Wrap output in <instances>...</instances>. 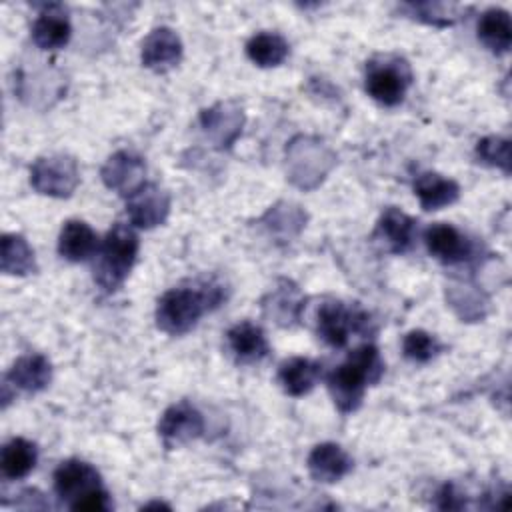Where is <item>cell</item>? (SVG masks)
<instances>
[{"label":"cell","mask_w":512,"mask_h":512,"mask_svg":"<svg viewBox=\"0 0 512 512\" xmlns=\"http://www.w3.org/2000/svg\"><path fill=\"white\" fill-rule=\"evenodd\" d=\"M0 266H2L4 274H14V276H26L36 270L34 252L22 236H18V234L2 236Z\"/></svg>","instance_id":"603a6c76"},{"label":"cell","mask_w":512,"mask_h":512,"mask_svg":"<svg viewBox=\"0 0 512 512\" xmlns=\"http://www.w3.org/2000/svg\"><path fill=\"white\" fill-rule=\"evenodd\" d=\"M36 446L24 438H12L4 444L0 454V468L2 474L10 480H18L28 476L36 466Z\"/></svg>","instance_id":"7402d4cb"},{"label":"cell","mask_w":512,"mask_h":512,"mask_svg":"<svg viewBox=\"0 0 512 512\" xmlns=\"http://www.w3.org/2000/svg\"><path fill=\"white\" fill-rule=\"evenodd\" d=\"M98 252L96 232L82 220H68L58 236V254L68 262H84Z\"/></svg>","instance_id":"e0dca14e"},{"label":"cell","mask_w":512,"mask_h":512,"mask_svg":"<svg viewBox=\"0 0 512 512\" xmlns=\"http://www.w3.org/2000/svg\"><path fill=\"white\" fill-rule=\"evenodd\" d=\"M476 154L484 164L502 168L506 174L510 172V142L506 138H500V136L482 138L476 146Z\"/></svg>","instance_id":"484cf974"},{"label":"cell","mask_w":512,"mask_h":512,"mask_svg":"<svg viewBox=\"0 0 512 512\" xmlns=\"http://www.w3.org/2000/svg\"><path fill=\"white\" fill-rule=\"evenodd\" d=\"M412 74L404 60L384 56L366 66V92L384 106H396L404 100Z\"/></svg>","instance_id":"277c9868"},{"label":"cell","mask_w":512,"mask_h":512,"mask_svg":"<svg viewBox=\"0 0 512 512\" xmlns=\"http://www.w3.org/2000/svg\"><path fill=\"white\" fill-rule=\"evenodd\" d=\"M424 242L428 252L444 264L464 262L472 254L470 240L452 224H444V222L432 224L424 232Z\"/></svg>","instance_id":"8fae6325"},{"label":"cell","mask_w":512,"mask_h":512,"mask_svg":"<svg viewBox=\"0 0 512 512\" xmlns=\"http://www.w3.org/2000/svg\"><path fill=\"white\" fill-rule=\"evenodd\" d=\"M366 322H368L366 314L352 312L342 302H336V300H328L320 304L316 312L318 336L334 348L346 346L350 330H360L362 324Z\"/></svg>","instance_id":"52a82bcc"},{"label":"cell","mask_w":512,"mask_h":512,"mask_svg":"<svg viewBox=\"0 0 512 512\" xmlns=\"http://www.w3.org/2000/svg\"><path fill=\"white\" fill-rule=\"evenodd\" d=\"M96 254L98 260L94 266V280L100 288L112 292L124 284L136 262L138 236L128 224L116 222L108 230Z\"/></svg>","instance_id":"3957f363"},{"label":"cell","mask_w":512,"mask_h":512,"mask_svg":"<svg viewBox=\"0 0 512 512\" xmlns=\"http://www.w3.org/2000/svg\"><path fill=\"white\" fill-rule=\"evenodd\" d=\"M78 164L64 154H50L38 158L30 168V184L34 190L54 198H66L78 186Z\"/></svg>","instance_id":"5b68a950"},{"label":"cell","mask_w":512,"mask_h":512,"mask_svg":"<svg viewBox=\"0 0 512 512\" xmlns=\"http://www.w3.org/2000/svg\"><path fill=\"white\" fill-rule=\"evenodd\" d=\"M438 506L442 510H458L466 506V498L462 496V492L456 490L454 484H444L438 492Z\"/></svg>","instance_id":"83f0119b"},{"label":"cell","mask_w":512,"mask_h":512,"mask_svg":"<svg viewBox=\"0 0 512 512\" xmlns=\"http://www.w3.org/2000/svg\"><path fill=\"white\" fill-rule=\"evenodd\" d=\"M102 488L100 474L88 462L82 460H66L54 472V490L62 502L70 508L82 500L84 496Z\"/></svg>","instance_id":"8992f818"},{"label":"cell","mask_w":512,"mask_h":512,"mask_svg":"<svg viewBox=\"0 0 512 512\" xmlns=\"http://www.w3.org/2000/svg\"><path fill=\"white\" fill-rule=\"evenodd\" d=\"M226 344L230 354L240 364H254L266 358L268 340L260 326L252 322H238L226 332Z\"/></svg>","instance_id":"5bb4252c"},{"label":"cell","mask_w":512,"mask_h":512,"mask_svg":"<svg viewBox=\"0 0 512 512\" xmlns=\"http://www.w3.org/2000/svg\"><path fill=\"white\" fill-rule=\"evenodd\" d=\"M414 194L424 210H440L458 200L460 186L436 172H424L414 182Z\"/></svg>","instance_id":"ac0fdd59"},{"label":"cell","mask_w":512,"mask_h":512,"mask_svg":"<svg viewBox=\"0 0 512 512\" xmlns=\"http://www.w3.org/2000/svg\"><path fill=\"white\" fill-rule=\"evenodd\" d=\"M224 298L222 286L214 282L178 286L164 292L156 306V324L162 332L178 336L188 332L196 322Z\"/></svg>","instance_id":"6da1fadb"},{"label":"cell","mask_w":512,"mask_h":512,"mask_svg":"<svg viewBox=\"0 0 512 512\" xmlns=\"http://www.w3.org/2000/svg\"><path fill=\"white\" fill-rule=\"evenodd\" d=\"M320 376V366L310 358H288L278 368V382L290 396L308 394Z\"/></svg>","instance_id":"ffe728a7"},{"label":"cell","mask_w":512,"mask_h":512,"mask_svg":"<svg viewBox=\"0 0 512 512\" xmlns=\"http://www.w3.org/2000/svg\"><path fill=\"white\" fill-rule=\"evenodd\" d=\"M384 374V362L380 360L374 344H362L352 350L346 360L336 366L328 376V390L340 412H352L364 398L366 384H376Z\"/></svg>","instance_id":"7a4b0ae2"},{"label":"cell","mask_w":512,"mask_h":512,"mask_svg":"<svg viewBox=\"0 0 512 512\" xmlns=\"http://www.w3.org/2000/svg\"><path fill=\"white\" fill-rule=\"evenodd\" d=\"M478 40L494 54L508 52L512 44L510 14L502 8H488L478 20Z\"/></svg>","instance_id":"d6986e66"},{"label":"cell","mask_w":512,"mask_h":512,"mask_svg":"<svg viewBox=\"0 0 512 512\" xmlns=\"http://www.w3.org/2000/svg\"><path fill=\"white\" fill-rule=\"evenodd\" d=\"M414 232H416V222L406 212L390 206L380 216L374 236L382 240L390 252L402 254L412 248Z\"/></svg>","instance_id":"2e32d148"},{"label":"cell","mask_w":512,"mask_h":512,"mask_svg":"<svg viewBox=\"0 0 512 512\" xmlns=\"http://www.w3.org/2000/svg\"><path fill=\"white\" fill-rule=\"evenodd\" d=\"M352 470V458L334 442H324L312 448L308 456V472L318 482H338Z\"/></svg>","instance_id":"4fadbf2b"},{"label":"cell","mask_w":512,"mask_h":512,"mask_svg":"<svg viewBox=\"0 0 512 512\" xmlns=\"http://www.w3.org/2000/svg\"><path fill=\"white\" fill-rule=\"evenodd\" d=\"M72 34L70 22L62 12H42L32 24V40L42 50H58L68 44Z\"/></svg>","instance_id":"44dd1931"},{"label":"cell","mask_w":512,"mask_h":512,"mask_svg":"<svg viewBox=\"0 0 512 512\" xmlns=\"http://www.w3.org/2000/svg\"><path fill=\"white\" fill-rule=\"evenodd\" d=\"M412 12L418 14L420 20L428 22V24H438V26H446L452 24L458 18L460 6H446V4H410Z\"/></svg>","instance_id":"4316f807"},{"label":"cell","mask_w":512,"mask_h":512,"mask_svg":"<svg viewBox=\"0 0 512 512\" xmlns=\"http://www.w3.org/2000/svg\"><path fill=\"white\" fill-rule=\"evenodd\" d=\"M144 172H146V166L140 156L128 150H120V152H114L104 162L100 176L110 190L130 196L144 184Z\"/></svg>","instance_id":"9c48e42d"},{"label":"cell","mask_w":512,"mask_h":512,"mask_svg":"<svg viewBox=\"0 0 512 512\" xmlns=\"http://www.w3.org/2000/svg\"><path fill=\"white\" fill-rule=\"evenodd\" d=\"M246 54L256 66L272 68L288 56V42L276 32H260L248 40Z\"/></svg>","instance_id":"cb8c5ba5"},{"label":"cell","mask_w":512,"mask_h":512,"mask_svg":"<svg viewBox=\"0 0 512 512\" xmlns=\"http://www.w3.org/2000/svg\"><path fill=\"white\" fill-rule=\"evenodd\" d=\"M204 432L202 414L186 400L172 404L158 422V434L166 444H182L198 438Z\"/></svg>","instance_id":"30bf717a"},{"label":"cell","mask_w":512,"mask_h":512,"mask_svg":"<svg viewBox=\"0 0 512 512\" xmlns=\"http://www.w3.org/2000/svg\"><path fill=\"white\" fill-rule=\"evenodd\" d=\"M142 64L154 72H166L174 68L182 58V42L170 28L152 30L142 42Z\"/></svg>","instance_id":"7c38bea8"},{"label":"cell","mask_w":512,"mask_h":512,"mask_svg":"<svg viewBox=\"0 0 512 512\" xmlns=\"http://www.w3.org/2000/svg\"><path fill=\"white\" fill-rule=\"evenodd\" d=\"M402 352L412 362H428L440 352V344L426 330H410L402 340Z\"/></svg>","instance_id":"d4e9b609"},{"label":"cell","mask_w":512,"mask_h":512,"mask_svg":"<svg viewBox=\"0 0 512 512\" xmlns=\"http://www.w3.org/2000/svg\"><path fill=\"white\" fill-rule=\"evenodd\" d=\"M52 380V366L48 362V358H44L42 354H26L20 356L12 368L8 370L4 384L14 386L22 392H40L44 390Z\"/></svg>","instance_id":"9a60e30c"},{"label":"cell","mask_w":512,"mask_h":512,"mask_svg":"<svg viewBox=\"0 0 512 512\" xmlns=\"http://www.w3.org/2000/svg\"><path fill=\"white\" fill-rule=\"evenodd\" d=\"M128 218L138 228H154L162 224L170 212V196L156 184H142L128 196Z\"/></svg>","instance_id":"ba28073f"}]
</instances>
